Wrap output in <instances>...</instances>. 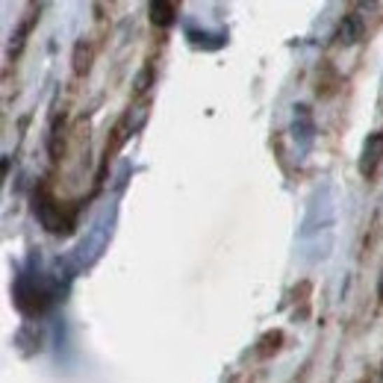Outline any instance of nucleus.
Returning a JSON list of instances; mask_svg holds the SVG:
<instances>
[{
	"mask_svg": "<svg viewBox=\"0 0 383 383\" xmlns=\"http://www.w3.org/2000/svg\"><path fill=\"white\" fill-rule=\"evenodd\" d=\"M289 133L295 139V145L301 153H307L316 141V121H313V112H309L307 104H295L292 106V124H289Z\"/></svg>",
	"mask_w": 383,
	"mask_h": 383,
	"instance_id": "3",
	"label": "nucleus"
},
{
	"mask_svg": "<svg viewBox=\"0 0 383 383\" xmlns=\"http://www.w3.org/2000/svg\"><path fill=\"white\" fill-rule=\"evenodd\" d=\"M151 77H153V68L148 65V68L139 74V80H136V92H145V89H148V83H151Z\"/></svg>",
	"mask_w": 383,
	"mask_h": 383,
	"instance_id": "7",
	"label": "nucleus"
},
{
	"mask_svg": "<svg viewBox=\"0 0 383 383\" xmlns=\"http://www.w3.org/2000/svg\"><path fill=\"white\" fill-rule=\"evenodd\" d=\"M383 160V130H375V133H368L365 141H363V151H360V174L363 177H372L377 172V165Z\"/></svg>",
	"mask_w": 383,
	"mask_h": 383,
	"instance_id": "4",
	"label": "nucleus"
},
{
	"mask_svg": "<svg viewBox=\"0 0 383 383\" xmlns=\"http://www.w3.org/2000/svg\"><path fill=\"white\" fill-rule=\"evenodd\" d=\"M177 6L174 4H151V18H153V24H160V27H172L174 21H177Z\"/></svg>",
	"mask_w": 383,
	"mask_h": 383,
	"instance_id": "6",
	"label": "nucleus"
},
{
	"mask_svg": "<svg viewBox=\"0 0 383 383\" xmlns=\"http://www.w3.org/2000/svg\"><path fill=\"white\" fill-rule=\"evenodd\" d=\"M333 227H336V197L330 183H324V186H319L307 197L304 218H301V227H298V242L307 245L313 239H321V233L324 236L333 233Z\"/></svg>",
	"mask_w": 383,
	"mask_h": 383,
	"instance_id": "1",
	"label": "nucleus"
},
{
	"mask_svg": "<svg viewBox=\"0 0 383 383\" xmlns=\"http://www.w3.org/2000/svg\"><path fill=\"white\" fill-rule=\"evenodd\" d=\"M360 36H363V21L357 15H345L342 24H339V41L342 45H354Z\"/></svg>",
	"mask_w": 383,
	"mask_h": 383,
	"instance_id": "5",
	"label": "nucleus"
},
{
	"mask_svg": "<svg viewBox=\"0 0 383 383\" xmlns=\"http://www.w3.org/2000/svg\"><path fill=\"white\" fill-rule=\"evenodd\" d=\"M109 236H112V224H106V218H101L89 230V236L77 245V251H74V268H89V265H95L97 260H101V253L109 245Z\"/></svg>",
	"mask_w": 383,
	"mask_h": 383,
	"instance_id": "2",
	"label": "nucleus"
}]
</instances>
